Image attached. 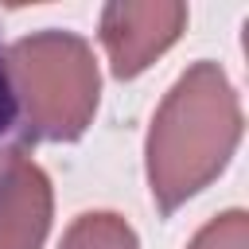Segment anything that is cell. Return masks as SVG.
Wrapping results in <instances>:
<instances>
[{"label": "cell", "mask_w": 249, "mask_h": 249, "mask_svg": "<svg viewBox=\"0 0 249 249\" xmlns=\"http://www.w3.org/2000/svg\"><path fill=\"white\" fill-rule=\"evenodd\" d=\"M19 136V101L12 89V70H8V51L0 47V144Z\"/></svg>", "instance_id": "7"}, {"label": "cell", "mask_w": 249, "mask_h": 249, "mask_svg": "<svg viewBox=\"0 0 249 249\" xmlns=\"http://www.w3.org/2000/svg\"><path fill=\"white\" fill-rule=\"evenodd\" d=\"M62 249H140V245L124 218L97 210V214L74 218V226L62 237Z\"/></svg>", "instance_id": "5"}, {"label": "cell", "mask_w": 249, "mask_h": 249, "mask_svg": "<svg viewBox=\"0 0 249 249\" xmlns=\"http://www.w3.org/2000/svg\"><path fill=\"white\" fill-rule=\"evenodd\" d=\"M12 89L19 101V136L74 140L97 109V62L86 39L70 31H35L8 47Z\"/></svg>", "instance_id": "2"}, {"label": "cell", "mask_w": 249, "mask_h": 249, "mask_svg": "<svg viewBox=\"0 0 249 249\" xmlns=\"http://www.w3.org/2000/svg\"><path fill=\"white\" fill-rule=\"evenodd\" d=\"M51 230V183L16 144H0V249H39Z\"/></svg>", "instance_id": "4"}, {"label": "cell", "mask_w": 249, "mask_h": 249, "mask_svg": "<svg viewBox=\"0 0 249 249\" xmlns=\"http://www.w3.org/2000/svg\"><path fill=\"white\" fill-rule=\"evenodd\" d=\"M187 8L171 0L156 4H109L101 12V43L117 78H136L148 70L183 31Z\"/></svg>", "instance_id": "3"}, {"label": "cell", "mask_w": 249, "mask_h": 249, "mask_svg": "<svg viewBox=\"0 0 249 249\" xmlns=\"http://www.w3.org/2000/svg\"><path fill=\"white\" fill-rule=\"evenodd\" d=\"M191 249H249V218H245V210H226L214 222H206L195 233Z\"/></svg>", "instance_id": "6"}, {"label": "cell", "mask_w": 249, "mask_h": 249, "mask_svg": "<svg viewBox=\"0 0 249 249\" xmlns=\"http://www.w3.org/2000/svg\"><path fill=\"white\" fill-rule=\"evenodd\" d=\"M241 140V105L218 62H195L156 109L148 132V183L160 210L198 195Z\"/></svg>", "instance_id": "1"}]
</instances>
